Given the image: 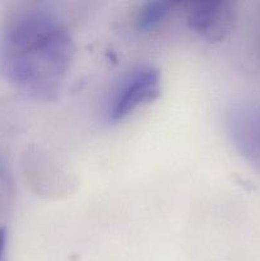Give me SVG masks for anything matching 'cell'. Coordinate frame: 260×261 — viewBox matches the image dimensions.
<instances>
[{
	"mask_svg": "<svg viewBox=\"0 0 260 261\" xmlns=\"http://www.w3.org/2000/svg\"><path fill=\"white\" fill-rule=\"evenodd\" d=\"M186 22L190 30L205 41L219 42L233 28V4L223 0L193 3L186 14Z\"/></svg>",
	"mask_w": 260,
	"mask_h": 261,
	"instance_id": "3",
	"label": "cell"
},
{
	"mask_svg": "<svg viewBox=\"0 0 260 261\" xmlns=\"http://www.w3.org/2000/svg\"><path fill=\"white\" fill-rule=\"evenodd\" d=\"M73 58L74 43L68 28L45 8H22L3 24L0 71L27 96L55 98L65 83Z\"/></svg>",
	"mask_w": 260,
	"mask_h": 261,
	"instance_id": "1",
	"label": "cell"
},
{
	"mask_svg": "<svg viewBox=\"0 0 260 261\" xmlns=\"http://www.w3.org/2000/svg\"><path fill=\"white\" fill-rule=\"evenodd\" d=\"M228 127L237 150L260 167V103L242 105L232 110Z\"/></svg>",
	"mask_w": 260,
	"mask_h": 261,
	"instance_id": "4",
	"label": "cell"
},
{
	"mask_svg": "<svg viewBox=\"0 0 260 261\" xmlns=\"http://www.w3.org/2000/svg\"><path fill=\"white\" fill-rule=\"evenodd\" d=\"M171 4L167 2H147L139 8L135 17V27L139 32H149L157 28L170 14Z\"/></svg>",
	"mask_w": 260,
	"mask_h": 261,
	"instance_id": "5",
	"label": "cell"
},
{
	"mask_svg": "<svg viewBox=\"0 0 260 261\" xmlns=\"http://www.w3.org/2000/svg\"><path fill=\"white\" fill-rule=\"evenodd\" d=\"M161 93V73L153 65H139L127 71L112 89L106 102V120L122 121Z\"/></svg>",
	"mask_w": 260,
	"mask_h": 261,
	"instance_id": "2",
	"label": "cell"
},
{
	"mask_svg": "<svg viewBox=\"0 0 260 261\" xmlns=\"http://www.w3.org/2000/svg\"><path fill=\"white\" fill-rule=\"evenodd\" d=\"M5 251H7V231L0 227V261H5Z\"/></svg>",
	"mask_w": 260,
	"mask_h": 261,
	"instance_id": "6",
	"label": "cell"
}]
</instances>
